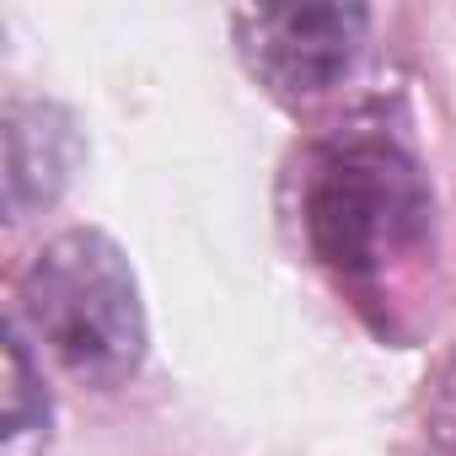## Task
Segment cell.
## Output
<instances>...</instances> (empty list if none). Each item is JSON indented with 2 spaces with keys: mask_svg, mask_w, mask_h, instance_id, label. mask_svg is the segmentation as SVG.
Instances as JSON below:
<instances>
[{
  "mask_svg": "<svg viewBox=\"0 0 456 456\" xmlns=\"http://www.w3.org/2000/svg\"><path fill=\"white\" fill-rule=\"evenodd\" d=\"M22 333L44 344L76 381L86 387H124L151 344L140 280L124 248L102 232H60L38 248L22 274L17 312Z\"/></svg>",
  "mask_w": 456,
  "mask_h": 456,
  "instance_id": "obj_2",
  "label": "cell"
},
{
  "mask_svg": "<svg viewBox=\"0 0 456 456\" xmlns=\"http://www.w3.org/2000/svg\"><path fill=\"white\" fill-rule=\"evenodd\" d=\"M6 215L12 220H28L38 209H49L81 156H86V140H81V124L70 118V108L49 102V97H17L6 102Z\"/></svg>",
  "mask_w": 456,
  "mask_h": 456,
  "instance_id": "obj_4",
  "label": "cell"
},
{
  "mask_svg": "<svg viewBox=\"0 0 456 456\" xmlns=\"http://www.w3.org/2000/svg\"><path fill=\"white\" fill-rule=\"evenodd\" d=\"M429 456H456V381L440 397V413H435V429H429Z\"/></svg>",
  "mask_w": 456,
  "mask_h": 456,
  "instance_id": "obj_6",
  "label": "cell"
},
{
  "mask_svg": "<svg viewBox=\"0 0 456 456\" xmlns=\"http://www.w3.org/2000/svg\"><path fill=\"white\" fill-rule=\"evenodd\" d=\"M237 54L280 102L328 97L360 60L365 6H253L237 12Z\"/></svg>",
  "mask_w": 456,
  "mask_h": 456,
  "instance_id": "obj_3",
  "label": "cell"
},
{
  "mask_svg": "<svg viewBox=\"0 0 456 456\" xmlns=\"http://www.w3.org/2000/svg\"><path fill=\"white\" fill-rule=\"evenodd\" d=\"M28 344L33 338L12 317L6 322V456H44L49 429H54L49 381H44V365L33 360Z\"/></svg>",
  "mask_w": 456,
  "mask_h": 456,
  "instance_id": "obj_5",
  "label": "cell"
},
{
  "mask_svg": "<svg viewBox=\"0 0 456 456\" xmlns=\"http://www.w3.org/2000/svg\"><path fill=\"white\" fill-rule=\"evenodd\" d=\"M296 220L306 253L338 285L376 290L424 258L435 237V188L392 134L349 129L306 151L296 172Z\"/></svg>",
  "mask_w": 456,
  "mask_h": 456,
  "instance_id": "obj_1",
  "label": "cell"
}]
</instances>
